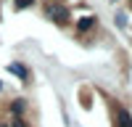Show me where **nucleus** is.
I'll return each instance as SVG.
<instances>
[{"mask_svg": "<svg viewBox=\"0 0 132 127\" xmlns=\"http://www.w3.org/2000/svg\"><path fill=\"white\" fill-rule=\"evenodd\" d=\"M116 24H119V27H124V24H127V19H124V13H119V16H116Z\"/></svg>", "mask_w": 132, "mask_h": 127, "instance_id": "nucleus-8", "label": "nucleus"}, {"mask_svg": "<svg viewBox=\"0 0 132 127\" xmlns=\"http://www.w3.org/2000/svg\"><path fill=\"white\" fill-rule=\"evenodd\" d=\"M45 13L56 21V24H69V8L66 5H61V3H48V8H45Z\"/></svg>", "mask_w": 132, "mask_h": 127, "instance_id": "nucleus-1", "label": "nucleus"}, {"mask_svg": "<svg viewBox=\"0 0 132 127\" xmlns=\"http://www.w3.org/2000/svg\"><path fill=\"white\" fill-rule=\"evenodd\" d=\"M32 3H35V0H16V8H19V11H24V8H29Z\"/></svg>", "mask_w": 132, "mask_h": 127, "instance_id": "nucleus-6", "label": "nucleus"}, {"mask_svg": "<svg viewBox=\"0 0 132 127\" xmlns=\"http://www.w3.org/2000/svg\"><path fill=\"white\" fill-rule=\"evenodd\" d=\"M0 88H3V85H0Z\"/></svg>", "mask_w": 132, "mask_h": 127, "instance_id": "nucleus-10", "label": "nucleus"}, {"mask_svg": "<svg viewBox=\"0 0 132 127\" xmlns=\"http://www.w3.org/2000/svg\"><path fill=\"white\" fill-rule=\"evenodd\" d=\"M8 111L13 114V116H21V114H24V101H13V103H8Z\"/></svg>", "mask_w": 132, "mask_h": 127, "instance_id": "nucleus-5", "label": "nucleus"}, {"mask_svg": "<svg viewBox=\"0 0 132 127\" xmlns=\"http://www.w3.org/2000/svg\"><path fill=\"white\" fill-rule=\"evenodd\" d=\"M116 127H132V116L124 106H119L116 109Z\"/></svg>", "mask_w": 132, "mask_h": 127, "instance_id": "nucleus-2", "label": "nucleus"}, {"mask_svg": "<svg viewBox=\"0 0 132 127\" xmlns=\"http://www.w3.org/2000/svg\"><path fill=\"white\" fill-rule=\"evenodd\" d=\"M8 127H27V122L21 119V116H13V122H11Z\"/></svg>", "mask_w": 132, "mask_h": 127, "instance_id": "nucleus-7", "label": "nucleus"}, {"mask_svg": "<svg viewBox=\"0 0 132 127\" xmlns=\"http://www.w3.org/2000/svg\"><path fill=\"white\" fill-rule=\"evenodd\" d=\"M0 127H8V124H5V122H0Z\"/></svg>", "mask_w": 132, "mask_h": 127, "instance_id": "nucleus-9", "label": "nucleus"}, {"mask_svg": "<svg viewBox=\"0 0 132 127\" xmlns=\"http://www.w3.org/2000/svg\"><path fill=\"white\" fill-rule=\"evenodd\" d=\"M8 72L16 74V77H21V80H27V69L21 66V64H8Z\"/></svg>", "mask_w": 132, "mask_h": 127, "instance_id": "nucleus-4", "label": "nucleus"}, {"mask_svg": "<svg viewBox=\"0 0 132 127\" xmlns=\"http://www.w3.org/2000/svg\"><path fill=\"white\" fill-rule=\"evenodd\" d=\"M95 21H98L95 16H85V19H79V24H77V32H79V35H85L87 29H93V27H95Z\"/></svg>", "mask_w": 132, "mask_h": 127, "instance_id": "nucleus-3", "label": "nucleus"}]
</instances>
